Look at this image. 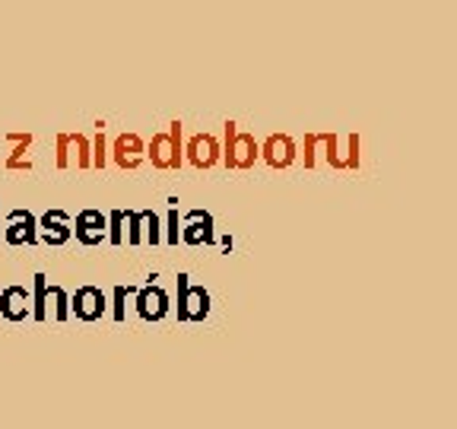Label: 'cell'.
I'll list each match as a JSON object with an SVG mask.
<instances>
[{"label":"cell","instance_id":"obj_1","mask_svg":"<svg viewBox=\"0 0 457 429\" xmlns=\"http://www.w3.org/2000/svg\"><path fill=\"white\" fill-rule=\"evenodd\" d=\"M146 159L159 172H179L185 165V124L175 118L169 130H159L146 140Z\"/></svg>","mask_w":457,"mask_h":429},{"label":"cell","instance_id":"obj_2","mask_svg":"<svg viewBox=\"0 0 457 429\" xmlns=\"http://www.w3.org/2000/svg\"><path fill=\"white\" fill-rule=\"evenodd\" d=\"M226 137H222V159L228 172H248L254 169V163L261 159V143L254 140V134L238 130L236 122H226Z\"/></svg>","mask_w":457,"mask_h":429},{"label":"cell","instance_id":"obj_3","mask_svg":"<svg viewBox=\"0 0 457 429\" xmlns=\"http://www.w3.org/2000/svg\"><path fill=\"white\" fill-rule=\"evenodd\" d=\"M305 169H318V165H328V169L346 172V137L337 134H305Z\"/></svg>","mask_w":457,"mask_h":429},{"label":"cell","instance_id":"obj_4","mask_svg":"<svg viewBox=\"0 0 457 429\" xmlns=\"http://www.w3.org/2000/svg\"><path fill=\"white\" fill-rule=\"evenodd\" d=\"M108 159L121 172H137L146 163V140L140 134H134V130H124V134H118L108 143Z\"/></svg>","mask_w":457,"mask_h":429},{"label":"cell","instance_id":"obj_5","mask_svg":"<svg viewBox=\"0 0 457 429\" xmlns=\"http://www.w3.org/2000/svg\"><path fill=\"white\" fill-rule=\"evenodd\" d=\"M222 159V143L216 134H207V130H200L194 134L191 140L185 143V163L194 165L197 172H210L216 169Z\"/></svg>","mask_w":457,"mask_h":429},{"label":"cell","instance_id":"obj_6","mask_svg":"<svg viewBox=\"0 0 457 429\" xmlns=\"http://www.w3.org/2000/svg\"><path fill=\"white\" fill-rule=\"evenodd\" d=\"M210 315V293L204 286H191L187 273H179V322H204Z\"/></svg>","mask_w":457,"mask_h":429},{"label":"cell","instance_id":"obj_7","mask_svg":"<svg viewBox=\"0 0 457 429\" xmlns=\"http://www.w3.org/2000/svg\"><path fill=\"white\" fill-rule=\"evenodd\" d=\"M261 159L277 172L293 169L299 159V143L293 140V134H270L261 143Z\"/></svg>","mask_w":457,"mask_h":429},{"label":"cell","instance_id":"obj_8","mask_svg":"<svg viewBox=\"0 0 457 429\" xmlns=\"http://www.w3.org/2000/svg\"><path fill=\"white\" fill-rule=\"evenodd\" d=\"M105 308H108L105 293L93 283L79 286L77 293L71 296V315H77L79 322H99L102 315H105Z\"/></svg>","mask_w":457,"mask_h":429},{"label":"cell","instance_id":"obj_9","mask_svg":"<svg viewBox=\"0 0 457 429\" xmlns=\"http://www.w3.org/2000/svg\"><path fill=\"white\" fill-rule=\"evenodd\" d=\"M181 242L185 245H213L216 242V226L213 216L207 210H191L181 216Z\"/></svg>","mask_w":457,"mask_h":429},{"label":"cell","instance_id":"obj_10","mask_svg":"<svg viewBox=\"0 0 457 429\" xmlns=\"http://www.w3.org/2000/svg\"><path fill=\"white\" fill-rule=\"evenodd\" d=\"M137 315L143 322H162L169 315V293L159 283H146L137 290Z\"/></svg>","mask_w":457,"mask_h":429},{"label":"cell","instance_id":"obj_11","mask_svg":"<svg viewBox=\"0 0 457 429\" xmlns=\"http://www.w3.org/2000/svg\"><path fill=\"white\" fill-rule=\"evenodd\" d=\"M4 239H7V245H36L38 242V220L29 214V210H10Z\"/></svg>","mask_w":457,"mask_h":429},{"label":"cell","instance_id":"obj_12","mask_svg":"<svg viewBox=\"0 0 457 429\" xmlns=\"http://www.w3.org/2000/svg\"><path fill=\"white\" fill-rule=\"evenodd\" d=\"M71 232H77V239L83 245H102L108 239V216L102 214V210H79L77 214V229H71Z\"/></svg>","mask_w":457,"mask_h":429},{"label":"cell","instance_id":"obj_13","mask_svg":"<svg viewBox=\"0 0 457 429\" xmlns=\"http://www.w3.org/2000/svg\"><path fill=\"white\" fill-rule=\"evenodd\" d=\"M0 315L7 322H26V318H32V293H29L26 286H7L0 293Z\"/></svg>","mask_w":457,"mask_h":429},{"label":"cell","instance_id":"obj_14","mask_svg":"<svg viewBox=\"0 0 457 429\" xmlns=\"http://www.w3.org/2000/svg\"><path fill=\"white\" fill-rule=\"evenodd\" d=\"M4 140L10 143V153H7V159H4L7 172H32V143H36V137L13 130V134H7Z\"/></svg>","mask_w":457,"mask_h":429},{"label":"cell","instance_id":"obj_15","mask_svg":"<svg viewBox=\"0 0 457 429\" xmlns=\"http://www.w3.org/2000/svg\"><path fill=\"white\" fill-rule=\"evenodd\" d=\"M71 216L64 210H48V214L38 220V242L45 245H64L67 239L73 236L71 232Z\"/></svg>","mask_w":457,"mask_h":429},{"label":"cell","instance_id":"obj_16","mask_svg":"<svg viewBox=\"0 0 457 429\" xmlns=\"http://www.w3.org/2000/svg\"><path fill=\"white\" fill-rule=\"evenodd\" d=\"M54 318L57 324H64L67 318H71V293H67L64 286H51L45 290V318Z\"/></svg>","mask_w":457,"mask_h":429},{"label":"cell","instance_id":"obj_17","mask_svg":"<svg viewBox=\"0 0 457 429\" xmlns=\"http://www.w3.org/2000/svg\"><path fill=\"white\" fill-rule=\"evenodd\" d=\"M71 137V169L77 165L79 172L93 169V140L86 134H67Z\"/></svg>","mask_w":457,"mask_h":429},{"label":"cell","instance_id":"obj_18","mask_svg":"<svg viewBox=\"0 0 457 429\" xmlns=\"http://www.w3.org/2000/svg\"><path fill=\"white\" fill-rule=\"evenodd\" d=\"M140 236L146 245L162 242V220L156 216V210H140Z\"/></svg>","mask_w":457,"mask_h":429},{"label":"cell","instance_id":"obj_19","mask_svg":"<svg viewBox=\"0 0 457 429\" xmlns=\"http://www.w3.org/2000/svg\"><path fill=\"white\" fill-rule=\"evenodd\" d=\"M45 290H48V277L36 273V277H32V318H36V322H48V318H45Z\"/></svg>","mask_w":457,"mask_h":429},{"label":"cell","instance_id":"obj_20","mask_svg":"<svg viewBox=\"0 0 457 429\" xmlns=\"http://www.w3.org/2000/svg\"><path fill=\"white\" fill-rule=\"evenodd\" d=\"M171 207H169V216H165V232H162V242H169V245H179L181 242V220H179V200L171 198L169 200Z\"/></svg>","mask_w":457,"mask_h":429},{"label":"cell","instance_id":"obj_21","mask_svg":"<svg viewBox=\"0 0 457 429\" xmlns=\"http://www.w3.org/2000/svg\"><path fill=\"white\" fill-rule=\"evenodd\" d=\"M130 293H137V286H118V290H114V299H112V318L118 324L124 322V318H128V296Z\"/></svg>","mask_w":457,"mask_h":429},{"label":"cell","instance_id":"obj_22","mask_svg":"<svg viewBox=\"0 0 457 429\" xmlns=\"http://www.w3.org/2000/svg\"><path fill=\"white\" fill-rule=\"evenodd\" d=\"M124 214H128V210H112V214H108V239L105 242H112L114 248H121L124 245Z\"/></svg>","mask_w":457,"mask_h":429},{"label":"cell","instance_id":"obj_23","mask_svg":"<svg viewBox=\"0 0 457 429\" xmlns=\"http://www.w3.org/2000/svg\"><path fill=\"white\" fill-rule=\"evenodd\" d=\"M93 140V169H105L108 165V140H105V128L96 130V137H89Z\"/></svg>","mask_w":457,"mask_h":429},{"label":"cell","instance_id":"obj_24","mask_svg":"<svg viewBox=\"0 0 457 429\" xmlns=\"http://www.w3.org/2000/svg\"><path fill=\"white\" fill-rule=\"evenodd\" d=\"M54 165L61 172L71 169V137L67 134H57V140H54Z\"/></svg>","mask_w":457,"mask_h":429},{"label":"cell","instance_id":"obj_25","mask_svg":"<svg viewBox=\"0 0 457 429\" xmlns=\"http://www.w3.org/2000/svg\"><path fill=\"white\" fill-rule=\"evenodd\" d=\"M359 150H362V140H359V134H346V172H359V165H362Z\"/></svg>","mask_w":457,"mask_h":429}]
</instances>
